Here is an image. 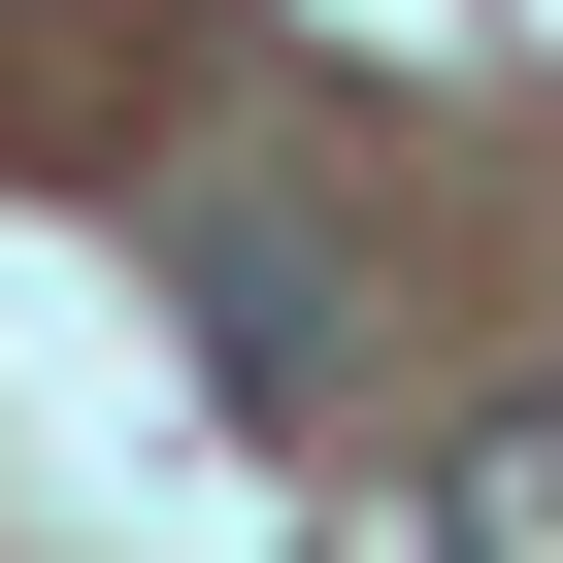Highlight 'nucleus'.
<instances>
[{
    "instance_id": "nucleus-1",
    "label": "nucleus",
    "mask_w": 563,
    "mask_h": 563,
    "mask_svg": "<svg viewBox=\"0 0 563 563\" xmlns=\"http://www.w3.org/2000/svg\"><path fill=\"white\" fill-rule=\"evenodd\" d=\"M166 299H199L232 398H332V199H265V166H232V199L166 232Z\"/></svg>"
},
{
    "instance_id": "nucleus-2",
    "label": "nucleus",
    "mask_w": 563,
    "mask_h": 563,
    "mask_svg": "<svg viewBox=\"0 0 563 563\" xmlns=\"http://www.w3.org/2000/svg\"><path fill=\"white\" fill-rule=\"evenodd\" d=\"M431 563H563V398H530V431H464V464H431Z\"/></svg>"
}]
</instances>
